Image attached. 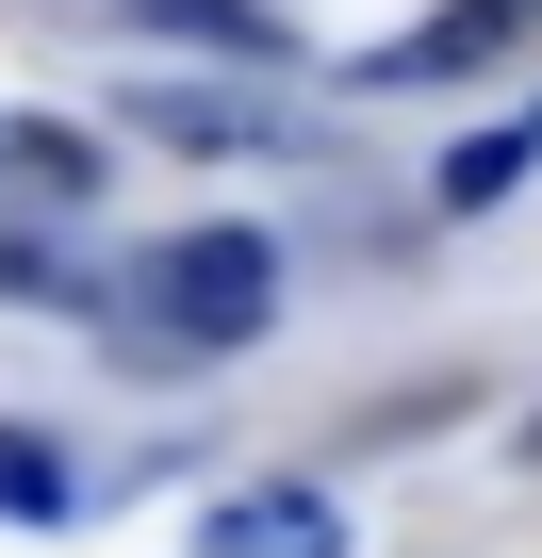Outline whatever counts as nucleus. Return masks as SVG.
Segmentation results:
<instances>
[{"mask_svg":"<svg viewBox=\"0 0 542 558\" xmlns=\"http://www.w3.org/2000/svg\"><path fill=\"white\" fill-rule=\"evenodd\" d=\"M148 329L165 345H263L280 329V246L263 230H181L148 263Z\"/></svg>","mask_w":542,"mask_h":558,"instance_id":"nucleus-1","label":"nucleus"},{"mask_svg":"<svg viewBox=\"0 0 542 558\" xmlns=\"http://www.w3.org/2000/svg\"><path fill=\"white\" fill-rule=\"evenodd\" d=\"M197 558H346V509L297 493V476H263V493H230V509L197 525Z\"/></svg>","mask_w":542,"mask_h":558,"instance_id":"nucleus-2","label":"nucleus"},{"mask_svg":"<svg viewBox=\"0 0 542 558\" xmlns=\"http://www.w3.org/2000/svg\"><path fill=\"white\" fill-rule=\"evenodd\" d=\"M148 34H181V50H230V66H280L297 50V17H263V0H132Z\"/></svg>","mask_w":542,"mask_h":558,"instance_id":"nucleus-3","label":"nucleus"},{"mask_svg":"<svg viewBox=\"0 0 542 558\" xmlns=\"http://www.w3.org/2000/svg\"><path fill=\"white\" fill-rule=\"evenodd\" d=\"M509 34H526V0H460V17H427L411 50H378V83H444V66H493Z\"/></svg>","mask_w":542,"mask_h":558,"instance_id":"nucleus-4","label":"nucleus"},{"mask_svg":"<svg viewBox=\"0 0 542 558\" xmlns=\"http://www.w3.org/2000/svg\"><path fill=\"white\" fill-rule=\"evenodd\" d=\"M0 165H17V197H50V214L99 197V132H67V116H17V132H0Z\"/></svg>","mask_w":542,"mask_h":558,"instance_id":"nucleus-5","label":"nucleus"},{"mask_svg":"<svg viewBox=\"0 0 542 558\" xmlns=\"http://www.w3.org/2000/svg\"><path fill=\"white\" fill-rule=\"evenodd\" d=\"M132 116H148L165 148H197V165H246V148H280V132H263V116H246V99H197V83H148Z\"/></svg>","mask_w":542,"mask_h":558,"instance_id":"nucleus-6","label":"nucleus"},{"mask_svg":"<svg viewBox=\"0 0 542 558\" xmlns=\"http://www.w3.org/2000/svg\"><path fill=\"white\" fill-rule=\"evenodd\" d=\"M526 165H542V99H526V116H493V132H477L460 165H444V214H493V197H509Z\"/></svg>","mask_w":542,"mask_h":558,"instance_id":"nucleus-7","label":"nucleus"},{"mask_svg":"<svg viewBox=\"0 0 542 558\" xmlns=\"http://www.w3.org/2000/svg\"><path fill=\"white\" fill-rule=\"evenodd\" d=\"M67 509V444L50 427H0V525H50Z\"/></svg>","mask_w":542,"mask_h":558,"instance_id":"nucleus-8","label":"nucleus"},{"mask_svg":"<svg viewBox=\"0 0 542 558\" xmlns=\"http://www.w3.org/2000/svg\"><path fill=\"white\" fill-rule=\"evenodd\" d=\"M0 313H83V279H67L50 246H17V230H0Z\"/></svg>","mask_w":542,"mask_h":558,"instance_id":"nucleus-9","label":"nucleus"},{"mask_svg":"<svg viewBox=\"0 0 542 558\" xmlns=\"http://www.w3.org/2000/svg\"><path fill=\"white\" fill-rule=\"evenodd\" d=\"M526 460H542V427H526Z\"/></svg>","mask_w":542,"mask_h":558,"instance_id":"nucleus-10","label":"nucleus"}]
</instances>
